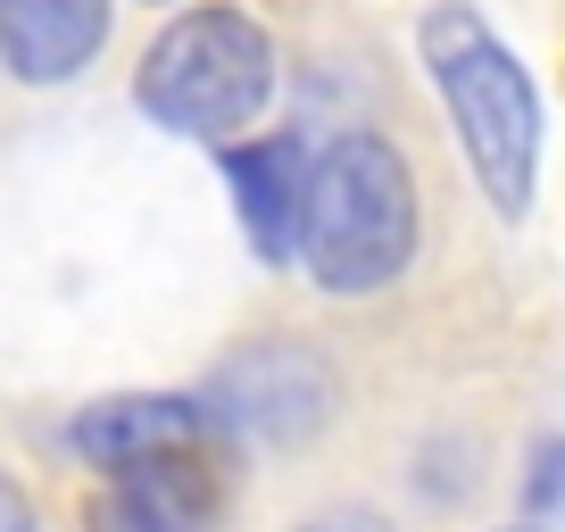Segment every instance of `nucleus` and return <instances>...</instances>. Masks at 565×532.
<instances>
[{"label":"nucleus","mask_w":565,"mask_h":532,"mask_svg":"<svg viewBox=\"0 0 565 532\" xmlns=\"http://www.w3.org/2000/svg\"><path fill=\"white\" fill-rule=\"evenodd\" d=\"M108 0H0V67L18 84H67L100 58Z\"/></svg>","instance_id":"6e6552de"},{"label":"nucleus","mask_w":565,"mask_h":532,"mask_svg":"<svg viewBox=\"0 0 565 532\" xmlns=\"http://www.w3.org/2000/svg\"><path fill=\"white\" fill-rule=\"evenodd\" d=\"M0 532H34V499H25L9 475H0Z\"/></svg>","instance_id":"9b49d317"},{"label":"nucleus","mask_w":565,"mask_h":532,"mask_svg":"<svg viewBox=\"0 0 565 532\" xmlns=\"http://www.w3.org/2000/svg\"><path fill=\"white\" fill-rule=\"evenodd\" d=\"M300 532H391V524L374 508H333V515H308Z\"/></svg>","instance_id":"9d476101"},{"label":"nucleus","mask_w":565,"mask_h":532,"mask_svg":"<svg viewBox=\"0 0 565 532\" xmlns=\"http://www.w3.org/2000/svg\"><path fill=\"white\" fill-rule=\"evenodd\" d=\"M225 192L233 216H242L249 249L266 266H291L300 258V192H308V150L291 134H266V142L225 150Z\"/></svg>","instance_id":"0eeeda50"},{"label":"nucleus","mask_w":565,"mask_h":532,"mask_svg":"<svg viewBox=\"0 0 565 532\" xmlns=\"http://www.w3.org/2000/svg\"><path fill=\"white\" fill-rule=\"evenodd\" d=\"M266 92H275V42L242 9H183L134 67L141 117L167 134H192V142L242 134L266 108Z\"/></svg>","instance_id":"7ed1b4c3"},{"label":"nucleus","mask_w":565,"mask_h":532,"mask_svg":"<svg viewBox=\"0 0 565 532\" xmlns=\"http://www.w3.org/2000/svg\"><path fill=\"white\" fill-rule=\"evenodd\" d=\"M515 532H541V524H515Z\"/></svg>","instance_id":"f8f14e48"},{"label":"nucleus","mask_w":565,"mask_h":532,"mask_svg":"<svg viewBox=\"0 0 565 532\" xmlns=\"http://www.w3.org/2000/svg\"><path fill=\"white\" fill-rule=\"evenodd\" d=\"M565 491V441H548V449H532V499H557Z\"/></svg>","instance_id":"1a4fd4ad"},{"label":"nucleus","mask_w":565,"mask_h":532,"mask_svg":"<svg viewBox=\"0 0 565 532\" xmlns=\"http://www.w3.org/2000/svg\"><path fill=\"white\" fill-rule=\"evenodd\" d=\"M216 441V408L192 391H125V400H92L67 425V449L100 475L141 458H167V449H209Z\"/></svg>","instance_id":"423d86ee"},{"label":"nucleus","mask_w":565,"mask_h":532,"mask_svg":"<svg viewBox=\"0 0 565 532\" xmlns=\"http://www.w3.org/2000/svg\"><path fill=\"white\" fill-rule=\"evenodd\" d=\"M209 408H216V425H242L258 441H308L324 425V408H333V374L308 350H249L216 374Z\"/></svg>","instance_id":"39448f33"},{"label":"nucleus","mask_w":565,"mask_h":532,"mask_svg":"<svg viewBox=\"0 0 565 532\" xmlns=\"http://www.w3.org/2000/svg\"><path fill=\"white\" fill-rule=\"evenodd\" d=\"M216 499H225V482H216L209 449H167V458L100 475V491L84 499V524L92 532H209Z\"/></svg>","instance_id":"20e7f679"},{"label":"nucleus","mask_w":565,"mask_h":532,"mask_svg":"<svg viewBox=\"0 0 565 532\" xmlns=\"http://www.w3.org/2000/svg\"><path fill=\"white\" fill-rule=\"evenodd\" d=\"M407 258H416V175L383 134L350 125L308 159L300 266L317 275V291L366 300V291L399 284Z\"/></svg>","instance_id":"f03ea898"},{"label":"nucleus","mask_w":565,"mask_h":532,"mask_svg":"<svg viewBox=\"0 0 565 532\" xmlns=\"http://www.w3.org/2000/svg\"><path fill=\"white\" fill-rule=\"evenodd\" d=\"M416 51H424V67H433V92H441V108H449V134H458L482 200H491L499 216H524L532 192H541V134H548L524 58H515L466 0H433V9H424Z\"/></svg>","instance_id":"f257e3e1"}]
</instances>
